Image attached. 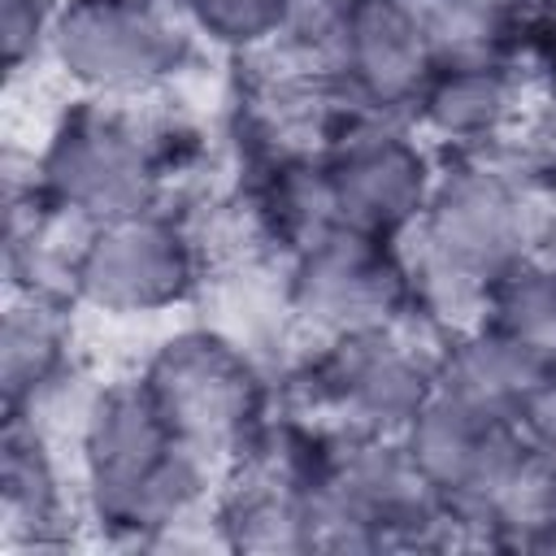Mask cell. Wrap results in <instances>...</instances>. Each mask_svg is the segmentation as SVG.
Here are the masks:
<instances>
[{"label":"cell","instance_id":"obj_1","mask_svg":"<svg viewBox=\"0 0 556 556\" xmlns=\"http://www.w3.org/2000/svg\"><path fill=\"white\" fill-rule=\"evenodd\" d=\"M87 495L100 526L152 534L169 526L200 486V456L169 430L143 382L109 387L83 426Z\"/></svg>","mask_w":556,"mask_h":556},{"label":"cell","instance_id":"obj_2","mask_svg":"<svg viewBox=\"0 0 556 556\" xmlns=\"http://www.w3.org/2000/svg\"><path fill=\"white\" fill-rule=\"evenodd\" d=\"M139 382L195 456L239 452L256 430L261 378L226 334L182 330L165 339Z\"/></svg>","mask_w":556,"mask_h":556},{"label":"cell","instance_id":"obj_3","mask_svg":"<svg viewBox=\"0 0 556 556\" xmlns=\"http://www.w3.org/2000/svg\"><path fill=\"white\" fill-rule=\"evenodd\" d=\"M426 274L469 291H491L513 265L526 261L530 208L513 182L486 169H456L430 187L421 208Z\"/></svg>","mask_w":556,"mask_h":556},{"label":"cell","instance_id":"obj_4","mask_svg":"<svg viewBox=\"0 0 556 556\" xmlns=\"http://www.w3.org/2000/svg\"><path fill=\"white\" fill-rule=\"evenodd\" d=\"M404 447L430 491L473 517H486L504 486L530 460L517 421L482 413L439 387L404 426Z\"/></svg>","mask_w":556,"mask_h":556},{"label":"cell","instance_id":"obj_5","mask_svg":"<svg viewBox=\"0 0 556 556\" xmlns=\"http://www.w3.org/2000/svg\"><path fill=\"white\" fill-rule=\"evenodd\" d=\"M70 282L104 313H156L191 291L195 256L174 222L139 208L87 230Z\"/></svg>","mask_w":556,"mask_h":556},{"label":"cell","instance_id":"obj_6","mask_svg":"<svg viewBox=\"0 0 556 556\" xmlns=\"http://www.w3.org/2000/svg\"><path fill=\"white\" fill-rule=\"evenodd\" d=\"M61 70L96 91H130L182 61V39L156 0H70L52 17Z\"/></svg>","mask_w":556,"mask_h":556},{"label":"cell","instance_id":"obj_7","mask_svg":"<svg viewBox=\"0 0 556 556\" xmlns=\"http://www.w3.org/2000/svg\"><path fill=\"white\" fill-rule=\"evenodd\" d=\"M408 300V274L382 235H365L352 226H330L308 239L295 274L291 304L300 317L334 330H382Z\"/></svg>","mask_w":556,"mask_h":556},{"label":"cell","instance_id":"obj_8","mask_svg":"<svg viewBox=\"0 0 556 556\" xmlns=\"http://www.w3.org/2000/svg\"><path fill=\"white\" fill-rule=\"evenodd\" d=\"M39 187L52 208L96 226L148 208L152 161L130 126L83 109L56 126L39 161Z\"/></svg>","mask_w":556,"mask_h":556},{"label":"cell","instance_id":"obj_9","mask_svg":"<svg viewBox=\"0 0 556 556\" xmlns=\"http://www.w3.org/2000/svg\"><path fill=\"white\" fill-rule=\"evenodd\" d=\"M321 182L339 226L382 239L417 222L434 187L426 156L391 130H365L339 143L321 165Z\"/></svg>","mask_w":556,"mask_h":556},{"label":"cell","instance_id":"obj_10","mask_svg":"<svg viewBox=\"0 0 556 556\" xmlns=\"http://www.w3.org/2000/svg\"><path fill=\"white\" fill-rule=\"evenodd\" d=\"M326 400L365 430H404L434 395V369L382 330L339 334L321 361Z\"/></svg>","mask_w":556,"mask_h":556},{"label":"cell","instance_id":"obj_11","mask_svg":"<svg viewBox=\"0 0 556 556\" xmlns=\"http://www.w3.org/2000/svg\"><path fill=\"white\" fill-rule=\"evenodd\" d=\"M339 65L365 100L404 104L421 100L430 74L439 70V48L430 43L408 0H361Z\"/></svg>","mask_w":556,"mask_h":556},{"label":"cell","instance_id":"obj_12","mask_svg":"<svg viewBox=\"0 0 556 556\" xmlns=\"http://www.w3.org/2000/svg\"><path fill=\"white\" fill-rule=\"evenodd\" d=\"M556 382V369L517 348L495 326H482L478 334L460 339L443 365L434 369V387L508 421H521V413L534 404V395Z\"/></svg>","mask_w":556,"mask_h":556},{"label":"cell","instance_id":"obj_13","mask_svg":"<svg viewBox=\"0 0 556 556\" xmlns=\"http://www.w3.org/2000/svg\"><path fill=\"white\" fill-rule=\"evenodd\" d=\"M513 91L508 78L478 61V56H452L447 65H439L421 91V109L426 122L443 135H491L504 117H508Z\"/></svg>","mask_w":556,"mask_h":556},{"label":"cell","instance_id":"obj_14","mask_svg":"<svg viewBox=\"0 0 556 556\" xmlns=\"http://www.w3.org/2000/svg\"><path fill=\"white\" fill-rule=\"evenodd\" d=\"M486 308L500 334H508L517 348L539 356L556 369V269L543 265H513L504 278L491 282Z\"/></svg>","mask_w":556,"mask_h":556},{"label":"cell","instance_id":"obj_15","mask_svg":"<svg viewBox=\"0 0 556 556\" xmlns=\"http://www.w3.org/2000/svg\"><path fill=\"white\" fill-rule=\"evenodd\" d=\"M0 361H4V400L9 408H17L26 395H35V387H43L61 361V330L52 321V313L43 304H17L4 317V334H0Z\"/></svg>","mask_w":556,"mask_h":556},{"label":"cell","instance_id":"obj_16","mask_svg":"<svg viewBox=\"0 0 556 556\" xmlns=\"http://www.w3.org/2000/svg\"><path fill=\"white\" fill-rule=\"evenodd\" d=\"M287 4L291 0H187L195 26L230 48H248L269 35H282Z\"/></svg>","mask_w":556,"mask_h":556},{"label":"cell","instance_id":"obj_17","mask_svg":"<svg viewBox=\"0 0 556 556\" xmlns=\"http://www.w3.org/2000/svg\"><path fill=\"white\" fill-rule=\"evenodd\" d=\"M4 513L9 521H35L43 526L52 517V473L39 452V443L9 439L4 452Z\"/></svg>","mask_w":556,"mask_h":556},{"label":"cell","instance_id":"obj_18","mask_svg":"<svg viewBox=\"0 0 556 556\" xmlns=\"http://www.w3.org/2000/svg\"><path fill=\"white\" fill-rule=\"evenodd\" d=\"M356 9H361V0H291L282 35L304 52H321V56L339 61L343 39L356 22Z\"/></svg>","mask_w":556,"mask_h":556},{"label":"cell","instance_id":"obj_19","mask_svg":"<svg viewBox=\"0 0 556 556\" xmlns=\"http://www.w3.org/2000/svg\"><path fill=\"white\" fill-rule=\"evenodd\" d=\"M52 17L43 0H0V43H4V65L22 70L43 39H52Z\"/></svg>","mask_w":556,"mask_h":556},{"label":"cell","instance_id":"obj_20","mask_svg":"<svg viewBox=\"0 0 556 556\" xmlns=\"http://www.w3.org/2000/svg\"><path fill=\"white\" fill-rule=\"evenodd\" d=\"M521 439H526V447H530V456L547 469V473H556V382H547L539 395H534V404L521 413Z\"/></svg>","mask_w":556,"mask_h":556},{"label":"cell","instance_id":"obj_21","mask_svg":"<svg viewBox=\"0 0 556 556\" xmlns=\"http://www.w3.org/2000/svg\"><path fill=\"white\" fill-rule=\"evenodd\" d=\"M452 9H460L465 17H473V22H482V26H495L500 17H508V13H517L521 4H530V0H447Z\"/></svg>","mask_w":556,"mask_h":556},{"label":"cell","instance_id":"obj_22","mask_svg":"<svg viewBox=\"0 0 556 556\" xmlns=\"http://www.w3.org/2000/svg\"><path fill=\"white\" fill-rule=\"evenodd\" d=\"M547 126H552V135H556V96H552V104H547Z\"/></svg>","mask_w":556,"mask_h":556},{"label":"cell","instance_id":"obj_23","mask_svg":"<svg viewBox=\"0 0 556 556\" xmlns=\"http://www.w3.org/2000/svg\"><path fill=\"white\" fill-rule=\"evenodd\" d=\"M156 4H174V0H156ZM182 4H187V0H182Z\"/></svg>","mask_w":556,"mask_h":556}]
</instances>
